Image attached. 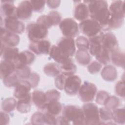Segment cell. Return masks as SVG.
<instances>
[{
  "instance_id": "cell-19",
  "label": "cell",
  "mask_w": 125,
  "mask_h": 125,
  "mask_svg": "<svg viewBox=\"0 0 125 125\" xmlns=\"http://www.w3.org/2000/svg\"><path fill=\"white\" fill-rule=\"evenodd\" d=\"M49 54L50 57L60 65L73 61L70 57L63 54L56 45L51 46Z\"/></svg>"
},
{
  "instance_id": "cell-13",
  "label": "cell",
  "mask_w": 125,
  "mask_h": 125,
  "mask_svg": "<svg viewBox=\"0 0 125 125\" xmlns=\"http://www.w3.org/2000/svg\"><path fill=\"white\" fill-rule=\"evenodd\" d=\"M20 38L18 34L7 30L5 28L1 26L0 41L1 43L6 46L16 47L20 42Z\"/></svg>"
},
{
  "instance_id": "cell-48",
  "label": "cell",
  "mask_w": 125,
  "mask_h": 125,
  "mask_svg": "<svg viewBox=\"0 0 125 125\" xmlns=\"http://www.w3.org/2000/svg\"><path fill=\"white\" fill-rule=\"evenodd\" d=\"M47 15L51 18L53 24V26H56L59 24L62 21L61 15L58 12L56 11H50Z\"/></svg>"
},
{
  "instance_id": "cell-16",
  "label": "cell",
  "mask_w": 125,
  "mask_h": 125,
  "mask_svg": "<svg viewBox=\"0 0 125 125\" xmlns=\"http://www.w3.org/2000/svg\"><path fill=\"white\" fill-rule=\"evenodd\" d=\"M102 45L111 52L119 49V43L115 35L111 32L104 33L102 39Z\"/></svg>"
},
{
  "instance_id": "cell-43",
  "label": "cell",
  "mask_w": 125,
  "mask_h": 125,
  "mask_svg": "<svg viewBox=\"0 0 125 125\" xmlns=\"http://www.w3.org/2000/svg\"><path fill=\"white\" fill-rule=\"evenodd\" d=\"M66 77V76L62 73H60L56 77L54 80V83L57 89L60 90H63Z\"/></svg>"
},
{
  "instance_id": "cell-33",
  "label": "cell",
  "mask_w": 125,
  "mask_h": 125,
  "mask_svg": "<svg viewBox=\"0 0 125 125\" xmlns=\"http://www.w3.org/2000/svg\"><path fill=\"white\" fill-rule=\"evenodd\" d=\"M112 120L119 124H124L125 123V108L118 107L112 110Z\"/></svg>"
},
{
  "instance_id": "cell-8",
  "label": "cell",
  "mask_w": 125,
  "mask_h": 125,
  "mask_svg": "<svg viewBox=\"0 0 125 125\" xmlns=\"http://www.w3.org/2000/svg\"><path fill=\"white\" fill-rule=\"evenodd\" d=\"M97 88L94 83L85 81L79 89L78 93L81 100L84 103L93 101L96 95Z\"/></svg>"
},
{
  "instance_id": "cell-7",
  "label": "cell",
  "mask_w": 125,
  "mask_h": 125,
  "mask_svg": "<svg viewBox=\"0 0 125 125\" xmlns=\"http://www.w3.org/2000/svg\"><path fill=\"white\" fill-rule=\"evenodd\" d=\"M62 33L65 37L75 38L79 34V25L72 18L63 19L59 24Z\"/></svg>"
},
{
  "instance_id": "cell-18",
  "label": "cell",
  "mask_w": 125,
  "mask_h": 125,
  "mask_svg": "<svg viewBox=\"0 0 125 125\" xmlns=\"http://www.w3.org/2000/svg\"><path fill=\"white\" fill-rule=\"evenodd\" d=\"M0 16L4 17V18L10 17L17 16V7L14 3V1L4 0L1 1Z\"/></svg>"
},
{
  "instance_id": "cell-15",
  "label": "cell",
  "mask_w": 125,
  "mask_h": 125,
  "mask_svg": "<svg viewBox=\"0 0 125 125\" xmlns=\"http://www.w3.org/2000/svg\"><path fill=\"white\" fill-rule=\"evenodd\" d=\"M31 88L30 83L27 80H21L15 87L14 96L18 100L25 98L31 94Z\"/></svg>"
},
{
  "instance_id": "cell-9",
  "label": "cell",
  "mask_w": 125,
  "mask_h": 125,
  "mask_svg": "<svg viewBox=\"0 0 125 125\" xmlns=\"http://www.w3.org/2000/svg\"><path fill=\"white\" fill-rule=\"evenodd\" d=\"M56 45L63 54L68 57H73L76 53L75 41L72 38L62 37L58 41Z\"/></svg>"
},
{
  "instance_id": "cell-34",
  "label": "cell",
  "mask_w": 125,
  "mask_h": 125,
  "mask_svg": "<svg viewBox=\"0 0 125 125\" xmlns=\"http://www.w3.org/2000/svg\"><path fill=\"white\" fill-rule=\"evenodd\" d=\"M21 81L15 72L2 79L3 83L7 87H15Z\"/></svg>"
},
{
  "instance_id": "cell-26",
  "label": "cell",
  "mask_w": 125,
  "mask_h": 125,
  "mask_svg": "<svg viewBox=\"0 0 125 125\" xmlns=\"http://www.w3.org/2000/svg\"><path fill=\"white\" fill-rule=\"evenodd\" d=\"M125 53L119 48L110 52V61L116 66L125 68Z\"/></svg>"
},
{
  "instance_id": "cell-32",
  "label": "cell",
  "mask_w": 125,
  "mask_h": 125,
  "mask_svg": "<svg viewBox=\"0 0 125 125\" xmlns=\"http://www.w3.org/2000/svg\"><path fill=\"white\" fill-rule=\"evenodd\" d=\"M17 101L12 97H9L5 99L1 103V108L3 111L10 113L15 109L17 106Z\"/></svg>"
},
{
  "instance_id": "cell-49",
  "label": "cell",
  "mask_w": 125,
  "mask_h": 125,
  "mask_svg": "<svg viewBox=\"0 0 125 125\" xmlns=\"http://www.w3.org/2000/svg\"><path fill=\"white\" fill-rule=\"evenodd\" d=\"M44 121L45 124L48 125H56V117L46 112L43 113Z\"/></svg>"
},
{
  "instance_id": "cell-42",
  "label": "cell",
  "mask_w": 125,
  "mask_h": 125,
  "mask_svg": "<svg viewBox=\"0 0 125 125\" xmlns=\"http://www.w3.org/2000/svg\"><path fill=\"white\" fill-rule=\"evenodd\" d=\"M110 96L109 94L104 90L99 91L96 95V103L99 104L104 105L106 99Z\"/></svg>"
},
{
  "instance_id": "cell-29",
  "label": "cell",
  "mask_w": 125,
  "mask_h": 125,
  "mask_svg": "<svg viewBox=\"0 0 125 125\" xmlns=\"http://www.w3.org/2000/svg\"><path fill=\"white\" fill-rule=\"evenodd\" d=\"M94 57L98 62L103 65H106L110 62V52L103 45Z\"/></svg>"
},
{
  "instance_id": "cell-6",
  "label": "cell",
  "mask_w": 125,
  "mask_h": 125,
  "mask_svg": "<svg viewBox=\"0 0 125 125\" xmlns=\"http://www.w3.org/2000/svg\"><path fill=\"white\" fill-rule=\"evenodd\" d=\"M79 28L80 31L88 39L102 32V28L99 22L91 18L81 21L79 24Z\"/></svg>"
},
{
  "instance_id": "cell-25",
  "label": "cell",
  "mask_w": 125,
  "mask_h": 125,
  "mask_svg": "<svg viewBox=\"0 0 125 125\" xmlns=\"http://www.w3.org/2000/svg\"><path fill=\"white\" fill-rule=\"evenodd\" d=\"M31 94L27 97L18 100L16 106L17 110L21 113H27L29 112L31 108Z\"/></svg>"
},
{
  "instance_id": "cell-27",
  "label": "cell",
  "mask_w": 125,
  "mask_h": 125,
  "mask_svg": "<svg viewBox=\"0 0 125 125\" xmlns=\"http://www.w3.org/2000/svg\"><path fill=\"white\" fill-rule=\"evenodd\" d=\"M75 58L78 63L83 66L88 64L91 61L90 53L84 49H78L76 52Z\"/></svg>"
},
{
  "instance_id": "cell-3",
  "label": "cell",
  "mask_w": 125,
  "mask_h": 125,
  "mask_svg": "<svg viewBox=\"0 0 125 125\" xmlns=\"http://www.w3.org/2000/svg\"><path fill=\"white\" fill-rule=\"evenodd\" d=\"M62 115L73 125H84V117L82 108L75 105H65L62 110Z\"/></svg>"
},
{
  "instance_id": "cell-10",
  "label": "cell",
  "mask_w": 125,
  "mask_h": 125,
  "mask_svg": "<svg viewBox=\"0 0 125 125\" xmlns=\"http://www.w3.org/2000/svg\"><path fill=\"white\" fill-rule=\"evenodd\" d=\"M3 25L7 30L16 34H21L25 30L24 24L17 17L4 18Z\"/></svg>"
},
{
  "instance_id": "cell-5",
  "label": "cell",
  "mask_w": 125,
  "mask_h": 125,
  "mask_svg": "<svg viewBox=\"0 0 125 125\" xmlns=\"http://www.w3.org/2000/svg\"><path fill=\"white\" fill-rule=\"evenodd\" d=\"M82 108L84 117V125L100 124L99 109L95 104L87 103L83 105Z\"/></svg>"
},
{
  "instance_id": "cell-45",
  "label": "cell",
  "mask_w": 125,
  "mask_h": 125,
  "mask_svg": "<svg viewBox=\"0 0 125 125\" xmlns=\"http://www.w3.org/2000/svg\"><path fill=\"white\" fill-rule=\"evenodd\" d=\"M31 122L33 125H39L45 124L43 113L40 112L34 113L31 116Z\"/></svg>"
},
{
  "instance_id": "cell-20",
  "label": "cell",
  "mask_w": 125,
  "mask_h": 125,
  "mask_svg": "<svg viewBox=\"0 0 125 125\" xmlns=\"http://www.w3.org/2000/svg\"><path fill=\"white\" fill-rule=\"evenodd\" d=\"M74 17L76 20L82 21L89 17V12L87 4L84 2H79L75 6Z\"/></svg>"
},
{
  "instance_id": "cell-46",
  "label": "cell",
  "mask_w": 125,
  "mask_h": 125,
  "mask_svg": "<svg viewBox=\"0 0 125 125\" xmlns=\"http://www.w3.org/2000/svg\"><path fill=\"white\" fill-rule=\"evenodd\" d=\"M33 11L36 12H42L44 9L46 1L45 0H30Z\"/></svg>"
},
{
  "instance_id": "cell-40",
  "label": "cell",
  "mask_w": 125,
  "mask_h": 125,
  "mask_svg": "<svg viewBox=\"0 0 125 125\" xmlns=\"http://www.w3.org/2000/svg\"><path fill=\"white\" fill-rule=\"evenodd\" d=\"M45 93L47 102L52 101H59L61 97L60 92L56 89L48 90Z\"/></svg>"
},
{
  "instance_id": "cell-24",
  "label": "cell",
  "mask_w": 125,
  "mask_h": 125,
  "mask_svg": "<svg viewBox=\"0 0 125 125\" xmlns=\"http://www.w3.org/2000/svg\"><path fill=\"white\" fill-rule=\"evenodd\" d=\"M101 75L104 81L113 82L117 79L118 72L114 66L111 65H107L102 69Z\"/></svg>"
},
{
  "instance_id": "cell-22",
  "label": "cell",
  "mask_w": 125,
  "mask_h": 125,
  "mask_svg": "<svg viewBox=\"0 0 125 125\" xmlns=\"http://www.w3.org/2000/svg\"><path fill=\"white\" fill-rule=\"evenodd\" d=\"M19 53V50L17 47L6 46L1 43L0 56L3 60L14 62L17 58Z\"/></svg>"
},
{
  "instance_id": "cell-41",
  "label": "cell",
  "mask_w": 125,
  "mask_h": 125,
  "mask_svg": "<svg viewBox=\"0 0 125 125\" xmlns=\"http://www.w3.org/2000/svg\"><path fill=\"white\" fill-rule=\"evenodd\" d=\"M102 67V65L97 61H94L89 63L87 66V70L91 74L98 73L100 71Z\"/></svg>"
},
{
  "instance_id": "cell-36",
  "label": "cell",
  "mask_w": 125,
  "mask_h": 125,
  "mask_svg": "<svg viewBox=\"0 0 125 125\" xmlns=\"http://www.w3.org/2000/svg\"><path fill=\"white\" fill-rule=\"evenodd\" d=\"M121 104V101L119 98L115 96H109L104 102V107L112 110L118 108Z\"/></svg>"
},
{
  "instance_id": "cell-11",
  "label": "cell",
  "mask_w": 125,
  "mask_h": 125,
  "mask_svg": "<svg viewBox=\"0 0 125 125\" xmlns=\"http://www.w3.org/2000/svg\"><path fill=\"white\" fill-rule=\"evenodd\" d=\"M82 84V81L80 78L76 75L67 76L64 89L65 92L69 95L77 94Z\"/></svg>"
},
{
  "instance_id": "cell-44",
  "label": "cell",
  "mask_w": 125,
  "mask_h": 125,
  "mask_svg": "<svg viewBox=\"0 0 125 125\" xmlns=\"http://www.w3.org/2000/svg\"><path fill=\"white\" fill-rule=\"evenodd\" d=\"M115 92L119 97L123 98H125V80L124 77L116 83L115 87Z\"/></svg>"
},
{
  "instance_id": "cell-51",
  "label": "cell",
  "mask_w": 125,
  "mask_h": 125,
  "mask_svg": "<svg viewBox=\"0 0 125 125\" xmlns=\"http://www.w3.org/2000/svg\"><path fill=\"white\" fill-rule=\"evenodd\" d=\"M46 3L49 8L56 9L60 6L61 4V1L59 0H47L46 1Z\"/></svg>"
},
{
  "instance_id": "cell-37",
  "label": "cell",
  "mask_w": 125,
  "mask_h": 125,
  "mask_svg": "<svg viewBox=\"0 0 125 125\" xmlns=\"http://www.w3.org/2000/svg\"><path fill=\"white\" fill-rule=\"evenodd\" d=\"M99 116L101 121L109 122L112 120L113 114L112 110L105 107H101L99 109Z\"/></svg>"
},
{
  "instance_id": "cell-38",
  "label": "cell",
  "mask_w": 125,
  "mask_h": 125,
  "mask_svg": "<svg viewBox=\"0 0 125 125\" xmlns=\"http://www.w3.org/2000/svg\"><path fill=\"white\" fill-rule=\"evenodd\" d=\"M75 44L78 49H84L86 50L89 49V40L84 36H78L76 39Z\"/></svg>"
},
{
  "instance_id": "cell-39",
  "label": "cell",
  "mask_w": 125,
  "mask_h": 125,
  "mask_svg": "<svg viewBox=\"0 0 125 125\" xmlns=\"http://www.w3.org/2000/svg\"><path fill=\"white\" fill-rule=\"evenodd\" d=\"M36 22L44 26L47 29H49L53 26L52 21L48 15H41L38 17Z\"/></svg>"
},
{
  "instance_id": "cell-14",
  "label": "cell",
  "mask_w": 125,
  "mask_h": 125,
  "mask_svg": "<svg viewBox=\"0 0 125 125\" xmlns=\"http://www.w3.org/2000/svg\"><path fill=\"white\" fill-rule=\"evenodd\" d=\"M50 48V42L46 40H43L37 42H31L29 45V48L31 51L38 55L49 54Z\"/></svg>"
},
{
  "instance_id": "cell-4",
  "label": "cell",
  "mask_w": 125,
  "mask_h": 125,
  "mask_svg": "<svg viewBox=\"0 0 125 125\" xmlns=\"http://www.w3.org/2000/svg\"><path fill=\"white\" fill-rule=\"evenodd\" d=\"M27 36L31 42L45 40L48 35V29L37 22L29 23L26 27Z\"/></svg>"
},
{
  "instance_id": "cell-35",
  "label": "cell",
  "mask_w": 125,
  "mask_h": 125,
  "mask_svg": "<svg viewBox=\"0 0 125 125\" xmlns=\"http://www.w3.org/2000/svg\"><path fill=\"white\" fill-rule=\"evenodd\" d=\"M15 72L21 80H26L31 73V68L28 65H22L16 67Z\"/></svg>"
},
{
  "instance_id": "cell-50",
  "label": "cell",
  "mask_w": 125,
  "mask_h": 125,
  "mask_svg": "<svg viewBox=\"0 0 125 125\" xmlns=\"http://www.w3.org/2000/svg\"><path fill=\"white\" fill-rule=\"evenodd\" d=\"M7 113L4 111L0 112V124L1 125H7L9 123V116Z\"/></svg>"
},
{
  "instance_id": "cell-23",
  "label": "cell",
  "mask_w": 125,
  "mask_h": 125,
  "mask_svg": "<svg viewBox=\"0 0 125 125\" xmlns=\"http://www.w3.org/2000/svg\"><path fill=\"white\" fill-rule=\"evenodd\" d=\"M16 65L14 62L3 60L0 63V77L3 79L15 72Z\"/></svg>"
},
{
  "instance_id": "cell-12",
  "label": "cell",
  "mask_w": 125,
  "mask_h": 125,
  "mask_svg": "<svg viewBox=\"0 0 125 125\" xmlns=\"http://www.w3.org/2000/svg\"><path fill=\"white\" fill-rule=\"evenodd\" d=\"M33 11L30 0H23L17 7V16L20 20L26 21L31 17Z\"/></svg>"
},
{
  "instance_id": "cell-28",
  "label": "cell",
  "mask_w": 125,
  "mask_h": 125,
  "mask_svg": "<svg viewBox=\"0 0 125 125\" xmlns=\"http://www.w3.org/2000/svg\"><path fill=\"white\" fill-rule=\"evenodd\" d=\"M45 110L48 113L57 117L62 111V106L59 101H52L47 103Z\"/></svg>"
},
{
  "instance_id": "cell-30",
  "label": "cell",
  "mask_w": 125,
  "mask_h": 125,
  "mask_svg": "<svg viewBox=\"0 0 125 125\" xmlns=\"http://www.w3.org/2000/svg\"><path fill=\"white\" fill-rule=\"evenodd\" d=\"M43 71L46 75L50 77H56L61 73L60 65L54 62L46 64L43 67Z\"/></svg>"
},
{
  "instance_id": "cell-2",
  "label": "cell",
  "mask_w": 125,
  "mask_h": 125,
  "mask_svg": "<svg viewBox=\"0 0 125 125\" xmlns=\"http://www.w3.org/2000/svg\"><path fill=\"white\" fill-rule=\"evenodd\" d=\"M110 14L109 28L115 29L120 28L124 23L125 18V2L122 0L112 1L109 7Z\"/></svg>"
},
{
  "instance_id": "cell-1",
  "label": "cell",
  "mask_w": 125,
  "mask_h": 125,
  "mask_svg": "<svg viewBox=\"0 0 125 125\" xmlns=\"http://www.w3.org/2000/svg\"><path fill=\"white\" fill-rule=\"evenodd\" d=\"M83 2L87 4L90 18L99 22L103 31L109 30L110 14L107 2L104 0Z\"/></svg>"
},
{
  "instance_id": "cell-47",
  "label": "cell",
  "mask_w": 125,
  "mask_h": 125,
  "mask_svg": "<svg viewBox=\"0 0 125 125\" xmlns=\"http://www.w3.org/2000/svg\"><path fill=\"white\" fill-rule=\"evenodd\" d=\"M30 83L32 88L37 87L40 82V75L36 72H31L29 77L26 80Z\"/></svg>"
},
{
  "instance_id": "cell-31",
  "label": "cell",
  "mask_w": 125,
  "mask_h": 125,
  "mask_svg": "<svg viewBox=\"0 0 125 125\" xmlns=\"http://www.w3.org/2000/svg\"><path fill=\"white\" fill-rule=\"evenodd\" d=\"M61 73L66 76L74 75L77 71V66L73 61L60 65Z\"/></svg>"
},
{
  "instance_id": "cell-17",
  "label": "cell",
  "mask_w": 125,
  "mask_h": 125,
  "mask_svg": "<svg viewBox=\"0 0 125 125\" xmlns=\"http://www.w3.org/2000/svg\"><path fill=\"white\" fill-rule=\"evenodd\" d=\"M34 53L29 50H24L19 53L17 58L14 61L16 67L22 65H29L33 63L35 60Z\"/></svg>"
},
{
  "instance_id": "cell-21",
  "label": "cell",
  "mask_w": 125,
  "mask_h": 125,
  "mask_svg": "<svg viewBox=\"0 0 125 125\" xmlns=\"http://www.w3.org/2000/svg\"><path fill=\"white\" fill-rule=\"evenodd\" d=\"M32 101L40 110H44L47 103L45 93L40 90H35L31 93Z\"/></svg>"
},
{
  "instance_id": "cell-52",
  "label": "cell",
  "mask_w": 125,
  "mask_h": 125,
  "mask_svg": "<svg viewBox=\"0 0 125 125\" xmlns=\"http://www.w3.org/2000/svg\"><path fill=\"white\" fill-rule=\"evenodd\" d=\"M56 125H69L70 123L62 115L56 117Z\"/></svg>"
}]
</instances>
